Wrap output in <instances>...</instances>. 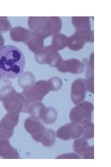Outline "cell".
<instances>
[{
  "mask_svg": "<svg viewBox=\"0 0 111 167\" xmlns=\"http://www.w3.org/2000/svg\"><path fill=\"white\" fill-rule=\"evenodd\" d=\"M56 136L63 140L71 139L69 129L67 124L61 126L57 131Z\"/></svg>",
  "mask_w": 111,
  "mask_h": 167,
  "instance_id": "cell-21",
  "label": "cell"
},
{
  "mask_svg": "<svg viewBox=\"0 0 111 167\" xmlns=\"http://www.w3.org/2000/svg\"><path fill=\"white\" fill-rule=\"evenodd\" d=\"M0 156L4 159L20 158L17 151L10 144L9 139L0 135Z\"/></svg>",
  "mask_w": 111,
  "mask_h": 167,
  "instance_id": "cell-10",
  "label": "cell"
},
{
  "mask_svg": "<svg viewBox=\"0 0 111 167\" xmlns=\"http://www.w3.org/2000/svg\"><path fill=\"white\" fill-rule=\"evenodd\" d=\"M94 106L91 102L84 101L76 105L71 110L69 118L72 122L81 125L90 122Z\"/></svg>",
  "mask_w": 111,
  "mask_h": 167,
  "instance_id": "cell-3",
  "label": "cell"
},
{
  "mask_svg": "<svg viewBox=\"0 0 111 167\" xmlns=\"http://www.w3.org/2000/svg\"><path fill=\"white\" fill-rule=\"evenodd\" d=\"M2 78V77L0 75V80Z\"/></svg>",
  "mask_w": 111,
  "mask_h": 167,
  "instance_id": "cell-27",
  "label": "cell"
},
{
  "mask_svg": "<svg viewBox=\"0 0 111 167\" xmlns=\"http://www.w3.org/2000/svg\"><path fill=\"white\" fill-rule=\"evenodd\" d=\"M82 126L84 129L82 136L87 139L93 138L94 136V124L90 122Z\"/></svg>",
  "mask_w": 111,
  "mask_h": 167,
  "instance_id": "cell-22",
  "label": "cell"
},
{
  "mask_svg": "<svg viewBox=\"0 0 111 167\" xmlns=\"http://www.w3.org/2000/svg\"><path fill=\"white\" fill-rule=\"evenodd\" d=\"M86 42L82 36L75 32L74 34L68 37L67 46L71 50L78 51L83 49Z\"/></svg>",
  "mask_w": 111,
  "mask_h": 167,
  "instance_id": "cell-11",
  "label": "cell"
},
{
  "mask_svg": "<svg viewBox=\"0 0 111 167\" xmlns=\"http://www.w3.org/2000/svg\"><path fill=\"white\" fill-rule=\"evenodd\" d=\"M73 144L74 152L77 154L82 156L86 148L89 146L87 139L83 137L76 139Z\"/></svg>",
  "mask_w": 111,
  "mask_h": 167,
  "instance_id": "cell-16",
  "label": "cell"
},
{
  "mask_svg": "<svg viewBox=\"0 0 111 167\" xmlns=\"http://www.w3.org/2000/svg\"><path fill=\"white\" fill-rule=\"evenodd\" d=\"M87 91L85 79L79 78L76 79L71 88V98L72 102L76 105L83 101Z\"/></svg>",
  "mask_w": 111,
  "mask_h": 167,
  "instance_id": "cell-7",
  "label": "cell"
},
{
  "mask_svg": "<svg viewBox=\"0 0 111 167\" xmlns=\"http://www.w3.org/2000/svg\"><path fill=\"white\" fill-rule=\"evenodd\" d=\"M10 24L6 17H0V33H4L10 28Z\"/></svg>",
  "mask_w": 111,
  "mask_h": 167,
  "instance_id": "cell-23",
  "label": "cell"
},
{
  "mask_svg": "<svg viewBox=\"0 0 111 167\" xmlns=\"http://www.w3.org/2000/svg\"><path fill=\"white\" fill-rule=\"evenodd\" d=\"M4 43V40L2 36L0 34V48L2 47Z\"/></svg>",
  "mask_w": 111,
  "mask_h": 167,
  "instance_id": "cell-26",
  "label": "cell"
},
{
  "mask_svg": "<svg viewBox=\"0 0 111 167\" xmlns=\"http://www.w3.org/2000/svg\"><path fill=\"white\" fill-rule=\"evenodd\" d=\"M47 82L50 90L53 91L59 90L63 84L62 80L57 77L51 78Z\"/></svg>",
  "mask_w": 111,
  "mask_h": 167,
  "instance_id": "cell-20",
  "label": "cell"
},
{
  "mask_svg": "<svg viewBox=\"0 0 111 167\" xmlns=\"http://www.w3.org/2000/svg\"><path fill=\"white\" fill-rule=\"evenodd\" d=\"M67 124L70 130L71 139H77L82 135L84 129L81 125L72 122L68 123Z\"/></svg>",
  "mask_w": 111,
  "mask_h": 167,
  "instance_id": "cell-19",
  "label": "cell"
},
{
  "mask_svg": "<svg viewBox=\"0 0 111 167\" xmlns=\"http://www.w3.org/2000/svg\"><path fill=\"white\" fill-rule=\"evenodd\" d=\"M35 80V77L31 72L26 71L19 77L17 82L18 85L22 88L27 90L33 86Z\"/></svg>",
  "mask_w": 111,
  "mask_h": 167,
  "instance_id": "cell-14",
  "label": "cell"
},
{
  "mask_svg": "<svg viewBox=\"0 0 111 167\" xmlns=\"http://www.w3.org/2000/svg\"><path fill=\"white\" fill-rule=\"evenodd\" d=\"M57 69L62 73L70 72L74 74H80L84 70V65L82 62L75 58L63 60Z\"/></svg>",
  "mask_w": 111,
  "mask_h": 167,
  "instance_id": "cell-9",
  "label": "cell"
},
{
  "mask_svg": "<svg viewBox=\"0 0 111 167\" xmlns=\"http://www.w3.org/2000/svg\"><path fill=\"white\" fill-rule=\"evenodd\" d=\"M25 58L17 47L6 45L0 48V75L5 79H14L23 72Z\"/></svg>",
  "mask_w": 111,
  "mask_h": 167,
  "instance_id": "cell-1",
  "label": "cell"
},
{
  "mask_svg": "<svg viewBox=\"0 0 111 167\" xmlns=\"http://www.w3.org/2000/svg\"><path fill=\"white\" fill-rule=\"evenodd\" d=\"M68 37L61 33L55 34L52 37L51 47L58 51L63 49L67 46Z\"/></svg>",
  "mask_w": 111,
  "mask_h": 167,
  "instance_id": "cell-15",
  "label": "cell"
},
{
  "mask_svg": "<svg viewBox=\"0 0 111 167\" xmlns=\"http://www.w3.org/2000/svg\"><path fill=\"white\" fill-rule=\"evenodd\" d=\"M84 159H94V145L88 146L86 149L82 156Z\"/></svg>",
  "mask_w": 111,
  "mask_h": 167,
  "instance_id": "cell-24",
  "label": "cell"
},
{
  "mask_svg": "<svg viewBox=\"0 0 111 167\" xmlns=\"http://www.w3.org/2000/svg\"><path fill=\"white\" fill-rule=\"evenodd\" d=\"M56 159H79L81 158L79 155L74 153H67L58 156Z\"/></svg>",
  "mask_w": 111,
  "mask_h": 167,
  "instance_id": "cell-25",
  "label": "cell"
},
{
  "mask_svg": "<svg viewBox=\"0 0 111 167\" xmlns=\"http://www.w3.org/2000/svg\"><path fill=\"white\" fill-rule=\"evenodd\" d=\"M72 21L75 28L76 32L88 37H91L93 34V31L91 30L89 17H72Z\"/></svg>",
  "mask_w": 111,
  "mask_h": 167,
  "instance_id": "cell-8",
  "label": "cell"
},
{
  "mask_svg": "<svg viewBox=\"0 0 111 167\" xmlns=\"http://www.w3.org/2000/svg\"><path fill=\"white\" fill-rule=\"evenodd\" d=\"M56 139V133L52 129L46 128L45 132L41 143L44 146L49 147L54 143Z\"/></svg>",
  "mask_w": 111,
  "mask_h": 167,
  "instance_id": "cell-18",
  "label": "cell"
},
{
  "mask_svg": "<svg viewBox=\"0 0 111 167\" xmlns=\"http://www.w3.org/2000/svg\"><path fill=\"white\" fill-rule=\"evenodd\" d=\"M58 113L56 110L51 107L46 108L42 118L43 122L47 124H52L56 121Z\"/></svg>",
  "mask_w": 111,
  "mask_h": 167,
  "instance_id": "cell-17",
  "label": "cell"
},
{
  "mask_svg": "<svg viewBox=\"0 0 111 167\" xmlns=\"http://www.w3.org/2000/svg\"><path fill=\"white\" fill-rule=\"evenodd\" d=\"M19 113H6L0 121V135L9 139L18 122Z\"/></svg>",
  "mask_w": 111,
  "mask_h": 167,
  "instance_id": "cell-5",
  "label": "cell"
},
{
  "mask_svg": "<svg viewBox=\"0 0 111 167\" xmlns=\"http://www.w3.org/2000/svg\"><path fill=\"white\" fill-rule=\"evenodd\" d=\"M46 108L42 102L37 101L31 103L28 108V112L32 117L39 120L42 118Z\"/></svg>",
  "mask_w": 111,
  "mask_h": 167,
  "instance_id": "cell-13",
  "label": "cell"
},
{
  "mask_svg": "<svg viewBox=\"0 0 111 167\" xmlns=\"http://www.w3.org/2000/svg\"><path fill=\"white\" fill-rule=\"evenodd\" d=\"M24 126L32 138L35 141L40 143L46 130V128L42 125V123L39 120L30 116L25 119Z\"/></svg>",
  "mask_w": 111,
  "mask_h": 167,
  "instance_id": "cell-6",
  "label": "cell"
},
{
  "mask_svg": "<svg viewBox=\"0 0 111 167\" xmlns=\"http://www.w3.org/2000/svg\"><path fill=\"white\" fill-rule=\"evenodd\" d=\"M0 101L8 113H28V108L31 103L22 93L17 92L11 85H7L1 88Z\"/></svg>",
  "mask_w": 111,
  "mask_h": 167,
  "instance_id": "cell-2",
  "label": "cell"
},
{
  "mask_svg": "<svg viewBox=\"0 0 111 167\" xmlns=\"http://www.w3.org/2000/svg\"><path fill=\"white\" fill-rule=\"evenodd\" d=\"M63 60L57 51L51 47L46 55L44 63L52 67L58 68L61 65Z\"/></svg>",
  "mask_w": 111,
  "mask_h": 167,
  "instance_id": "cell-12",
  "label": "cell"
},
{
  "mask_svg": "<svg viewBox=\"0 0 111 167\" xmlns=\"http://www.w3.org/2000/svg\"><path fill=\"white\" fill-rule=\"evenodd\" d=\"M50 91L47 81L40 80L35 82L30 88L23 90L22 93L26 99L31 103L41 101Z\"/></svg>",
  "mask_w": 111,
  "mask_h": 167,
  "instance_id": "cell-4",
  "label": "cell"
}]
</instances>
